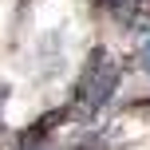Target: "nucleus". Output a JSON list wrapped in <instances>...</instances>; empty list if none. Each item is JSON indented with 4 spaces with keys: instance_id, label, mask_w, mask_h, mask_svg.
Listing matches in <instances>:
<instances>
[{
    "instance_id": "1",
    "label": "nucleus",
    "mask_w": 150,
    "mask_h": 150,
    "mask_svg": "<svg viewBox=\"0 0 150 150\" xmlns=\"http://www.w3.org/2000/svg\"><path fill=\"white\" fill-rule=\"evenodd\" d=\"M115 87H119V63H115V55L107 52V47H95V52L87 55V63H83L79 79H75V95H71L67 111L79 115V119H95V115L111 103Z\"/></svg>"
},
{
    "instance_id": "2",
    "label": "nucleus",
    "mask_w": 150,
    "mask_h": 150,
    "mask_svg": "<svg viewBox=\"0 0 150 150\" xmlns=\"http://www.w3.org/2000/svg\"><path fill=\"white\" fill-rule=\"evenodd\" d=\"M130 111H150V99H138V103H130Z\"/></svg>"
},
{
    "instance_id": "3",
    "label": "nucleus",
    "mask_w": 150,
    "mask_h": 150,
    "mask_svg": "<svg viewBox=\"0 0 150 150\" xmlns=\"http://www.w3.org/2000/svg\"><path fill=\"white\" fill-rule=\"evenodd\" d=\"M79 150H103V142H83Z\"/></svg>"
},
{
    "instance_id": "4",
    "label": "nucleus",
    "mask_w": 150,
    "mask_h": 150,
    "mask_svg": "<svg viewBox=\"0 0 150 150\" xmlns=\"http://www.w3.org/2000/svg\"><path fill=\"white\" fill-rule=\"evenodd\" d=\"M142 67L150 71V44H146V55H142Z\"/></svg>"
}]
</instances>
